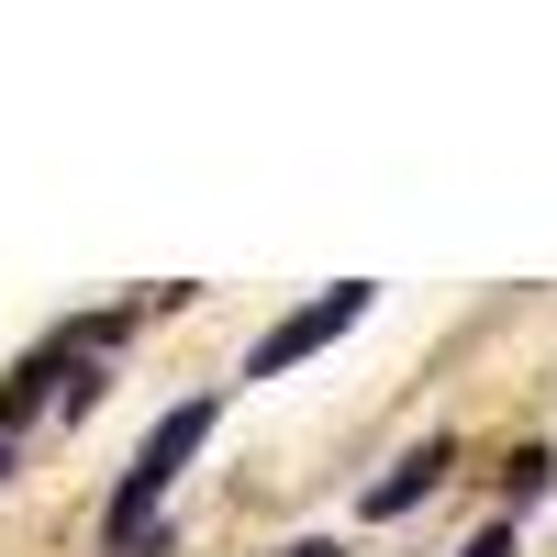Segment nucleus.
I'll use <instances>...</instances> for the list:
<instances>
[{
	"mask_svg": "<svg viewBox=\"0 0 557 557\" xmlns=\"http://www.w3.org/2000/svg\"><path fill=\"white\" fill-rule=\"evenodd\" d=\"M201 435H212V401H178V412H157V435L134 446V469H123V491H112V546H146V524H157V502L178 491V469L201 457Z\"/></svg>",
	"mask_w": 557,
	"mask_h": 557,
	"instance_id": "f257e3e1",
	"label": "nucleus"
},
{
	"mask_svg": "<svg viewBox=\"0 0 557 557\" xmlns=\"http://www.w3.org/2000/svg\"><path fill=\"white\" fill-rule=\"evenodd\" d=\"M368 312V278H335V290H312L290 323H268V335H257V357H246V380H278V368H301V357H323V346H335L346 335V323Z\"/></svg>",
	"mask_w": 557,
	"mask_h": 557,
	"instance_id": "f03ea898",
	"label": "nucleus"
},
{
	"mask_svg": "<svg viewBox=\"0 0 557 557\" xmlns=\"http://www.w3.org/2000/svg\"><path fill=\"white\" fill-rule=\"evenodd\" d=\"M435 480H446V446H412V457H401V469H391L380 491H368V513H380V524H391V513H412V502H424Z\"/></svg>",
	"mask_w": 557,
	"mask_h": 557,
	"instance_id": "7ed1b4c3",
	"label": "nucleus"
},
{
	"mask_svg": "<svg viewBox=\"0 0 557 557\" xmlns=\"http://www.w3.org/2000/svg\"><path fill=\"white\" fill-rule=\"evenodd\" d=\"M546 469H557V457H546V446H524L513 469H502V491H513V502H535V491H546Z\"/></svg>",
	"mask_w": 557,
	"mask_h": 557,
	"instance_id": "20e7f679",
	"label": "nucleus"
},
{
	"mask_svg": "<svg viewBox=\"0 0 557 557\" xmlns=\"http://www.w3.org/2000/svg\"><path fill=\"white\" fill-rule=\"evenodd\" d=\"M469 557H513V524H480V535H469Z\"/></svg>",
	"mask_w": 557,
	"mask_h": 557,
	"instance_id": "39448f33",
	"label": "nucleus"
},
{
	"mask_svg": "<svg viewBox=\"0 0 557 557\" xmlns=\"http://www.w3.org/2000/svg\"><path fill=\"white\" fill-rule=\"evenodd\" d=\"M278 557H346V546H323V535H301V546H278Z\"/></svg>",
	"mask_w": 557,
	"mask_h": 557,
	"instance_id": "423d86ee",
	"label": "nucleus"
}]
</instances>
